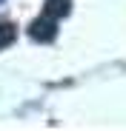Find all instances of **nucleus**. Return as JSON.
I'll return each mask as SVG.
<instances>
[{
  "label": "nucleus",
  "mask_w": 126,
  "mask_h": 131,
  "mask_svg": "<svg viewBox=\"0 0 126 131\" xmlns=\"http://www.w3.org/2000/svg\"><path fill=\"white\" fill-rule=\"evenodd\" d=\"M29 37L37 40V43H52V40L57 37V20L49 17V14L32 20V26H29Z\"/></svg>",
  "instance_id": "f257e3e1"
},
{
  "label": "nucleus",
  "mask_w": 126,
  "mask_h": 131,
  "mask_svg": "<svg viewBox=\"0 0 126 131\" xmlns=\"http://www.w3.org/2000/svg\"><path fill=\"white\" fill-rule=\"evenodd\" d=\"M72 12V0H46V9H43V14H49V17H66Z\"/></svg>",
  "instance_id": "f03ea898"
},
{
  "label": "nucleus",
  "mask_w": 126,
  "mask_h": 131,
  "mask_svg": "<svg viewBox=\"0 0 126 131\" xmlns=\"http://www.w3.org/2000/svg\"><path fill=\"white\" fill-rule=\"evenodd\" d=\"M14 37H17V29H14L12 23H0V49L12 46V43H14Z\"/></svg>",
  "instance_id": "7ed1b4c3"
},
{
  "label": "nucleus",
  "mask_w": 126,
  "mask_h": 131,
  "mask_svg": "<svg viewBox=\"0 0 126 131\" xmlns=\"http://www.w3.org/2000/svg\"><path fill=\"white\" fill-rule=\"evenodd\" d=\"M0 3H3V0H0Z\"/></svg>",
  "instance_id": "20e7f679"
}]
</instances>
